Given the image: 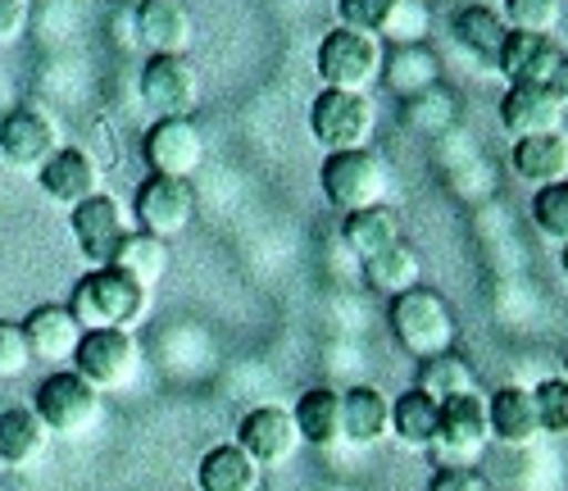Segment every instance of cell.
Masks as SVG:
<instances>
[{
  "instance_id": "5",
  "label": "cell",
  "mask_w": 568,
  "mask_h": 491,
  "mask_svg": "<svg viewBox=\"0 0 568 491\" xmlns=\"http://www.w3.org/2000/svg\"><path fill=\"white\" fill-rule=\"evenodd\" d=\"M318 187L327 196V206L342 210V214L383 206V196H387V164L377 160L373 151H337V156L323 160Z\"/></svg>"
},
{
  "instance_id": "18",
  "label": "cell",
  "mask_w": 568,
  "mask_h": 491,
  "mask_svg": "<svg viewBox=\"0 0 568 491\" xmlns=\"http://www.w3.org/2000/svg\"><path fill=\"white\" fill-rule=\"evenodd\" d=\"M487 423L491 437L505 447H532L541 437V414H537V397L528 387H500L487 397Z\"/></svg>"
},
{
  "instance_id": "16",
  "label": "cell",
  "mask_w": 568,
  "mask_h": 491,
  "mask_svg": "<svg viewBox=\"0 0 568 491\" xmlns=\"http://www.w3.org/2000/svg\"><path fill=\"white\" fill-rule=\"evenodd\" d=\"M23 337H28V351L41 364H73L78 347H82V323L73 319L69 305H37L23 319Z\"/></svg>"
},
{
  "instance_id": "19",
  "label": "cell",
  "mask_w": 568,
  "mask_h": 491,
  "mask_svg": "<svg viewBox=\"0 0 568 491\" xmlns=\"http://www.w3.org/2000/svg\"><path fill=\"white\" fill-rule=\"evenodd\" d=\"M559 41L555 37H537V32H509L505 51H500V73L509 78V87H546V78L559 64Z\"/></svg>"
},
{
  "instance_id": "3",
  "label": "cell",
  "mask_w": 568,
  "mask_h": 491,
  "mask_svg": "<svg viewBox=\"0 0 568 491\" xmlns=\"http://www.w3.org/2000/svg\"><path fill=\"white\" fill-rule=\"evenodd\" d=\"M32 410L45 423V432L82 437L87 428H97V419H101V391L91 387L82 373H73V369H55L51 378L37 382Z\"/></svg>"
},
{
  "instance_id": "24",
  "label": "cell",
  "mask_w": 568,
  "mask_h": 491,
  "mask_svg": "<svg viewBox=\"0 0 568 491\" xmlns=\"http://www.w3.org/2000/svg\"><path fill=\"white\" fill-rule=\"evenodd\" d=\"M450 32H455V41L464 46V51L473 60H483V64H500V51L509 41V23L491 6H464V10H455Z\"/></svg>"
},
{
  "instance_id": "8",
  "label": "cell",
  "mask_w": 568,
  "mask_h": 491,
  "mask_svg": "<svg viewBox=\"0 0 568 491\" xmlns=\"http://www.w3.org/2000/svg\"><path fill=\"white\" fill-rule=\"evenodd\" d=\"M141 351H136V337L123 328H97V332H82V347L73 355V373H82L97 391H119L136 378Z\"/></svg>"
},
{
  "instance_id": "28",
  "label": "cell",
  "mask_w": 568,
  "mask_h": 491,
  "mask_svg": "<svg viewBox=\"0 0 568 491\" xmlns=\"http://www.w3.org/2000/svg\"><path fill=\"white\" fill-rule=\"evenodd\" d=\"M437 419H442V405L428 397V391H400V397L392 401V432L405 441V447L414 451H433L437 441Z\"/></svg>"
},
{
  "instance_id": "6",
  "label": "cell",
  "mask_w": 568,
  "mask_h": 491,
  "mask_svg": "<svg viewBox=\"0 0 568 491\" xmlns=\"http://www.w3.org/2000/svg\"><path fill=\"white\" fill-rule=\"evenodd\" d=\"M487 397L468 391V397L442 401V419H437V441H433V455L442 469H473L487 451Z\"/></svg>"
},
{
  "instance_id": "4",
  "label": "cell",
  "mask_w": 568,
  "mask_h": 491,
  "mask_svg": "<svg viewBox=\"0 0 568 491\" xmlns=\"http://www.w3.org/2000/svg\"><path fill=\"white\" fill-rule=\"evenodd\" d=\"M310 128L318 146H327V156L337 151H368L373 141V101L364 91H342L323 87L310 106Z\"/></svg>"
},
{
  "instance_id": "42",
  "label": "cell",
  "mask_w": 568,
  "mask_h": 491,
  "mask_svg": "<svg viewBox=\"0 0 568 491\" xmlns=\"http://www.w3.org/2000/svg\"><path fill=\"white\" fill-rule=\"evenodd\" d=\"M564 378H568V355H564Z\"/></svg>"
},
{
  "instance_id": "32",
  "label": "cell",
  "mask_w": 568,
  "mask_h": 491,
  "mask_svg": "<svg viewBox=\"0 0 568 491\" xmlns=\"http://www.w3.org/2000/svg\"><path fill=\"white\" fill-rule=\"evenodd\" d=\"M405 0H337V28H355L364 37H392Z\"/></svg>"
},
{
  "instance_id": "22",
  "label": "cell",
  "mask_w": 568,
  "mask_h": 491,
  "mask_svg": "<svg viewBox=\"0 0 568 491\" xmlns=\"http://www.w3.org/2000/svg\"><path fill=\"white\" fill-rule=\"evenodd\" d=\"M292 419L301 428V441H310V447H318V451H333V447H342V441H346L342 391H333V387H310L305 397L296 401Z\"/></svg>"
},
{
  "instance_id": "17",
  "label": "cell",
  "mask_w": 568,
  "mask_h": 491,
  "mask_svg": "<svg viewBox=\"0 0 568 491\" xmlns=\"http://www.w3.org/2000/svg\"><path fill=\"white\" fill-rule=\"evenodd\" d=\"M500 123L514 141L541 137V132H564V106L546 87H509L500 101Z\"/></svg>"
},
{
  "instance_id": "13",
  "label": "cell",
  "mask_w": 568,
  "mask_h": 491,
  "mask_svg": "<svg viewBox=\"0 0 568 491\" xmlns=\"http://www.w3.org/2000/svg\"><path fill=\"white\" fill-rule=\"evenodd\" d=\"M73 241H78V251L91 269H110L114 255H119V246L128 241V219H123V206L114 201V196H91V201H82L73 210Z\"/></svg>"
},
{
  "instance_id": "27",
  "label": "cell",
  "mask_w": 568,
  "mask_h": 491,
  "mask_svg": "<svg viewBox=\"0 0 568 491\" xmlns=\"http://www.w3.org/2000/svg\"><path fill=\"white\" fill-rule=\"evenodd\" d=\"M342 237H346V246L359 260H373V255H383V251H392V246L405 241L400 237V214L392 206H368V210L346 214Z\"/></svg>"
},
{
  "instance_id": "36",
  "label": "cell",
  "mask_w": 568,
  "mask_h": 491,
  "mask_svg": "<svg viewBox=\"0 0 568 491\" xmlns=\"http://www.w3.org/2000/svg\"><path fill=\"white\" fill-rule=\"evenodd\" d=\"M32 364V351H28V337H23V323L14 319H0V382H14L23 378V369Z\"/></svg>"
},
{
  "instance_id": "33",
  "label": "cell",
  "mask_w": 568,
  "mask_h": 491,
  "mask_svg": "<svg viewBox=\"0 0 568 491\" xmlns=\"http://www.w3.org/2000/svg\"><path fill=\"white\" fill-rule=\"evenodd\" d=\"M532 223L550 237V241H568V178L564 182H550V187H537L532 196Z\"/></svg>"
},
{
  "instance_id": "1",
  "label": "cell",
  "mask_w": 568,
  "mask_h": 491,
  "mask_svg": "<svg viewBox=\"0 0 568 491\" xmlns=\"http://www.w3.org/2000/svg\"><path fill=\"white\" fill-rule=\"evenodd\" d=\"M73 319L82 323V332H97V328H123L132 332L151 310V291L132 282L119 269H87L73 282V297H69Z\"/></svg>"
},
{
  "instance_id": "35",
  "label": "cell",
  "mask_w": 568,
  "mask_h": 491,
  "mask_svg": "<svg viewBox=\"0 0 568 491\" xmlns=\"http://www.w3.org/2000/svg\"><path fill=\"white\" fill-rule=\"evenodd\" d=\"M532 397H537L541 432L568 437V378H546L541 387H532Z\"/></svg>"
},
{
  "instance_id": "31",
  "label": "cell",
  "mask_w": 568,
  "mask_h": 491,
  "mask_svg": "<svg viewBox=\"0 0 568 491\" xmlns=\"http://www.w3.org/2000/svg\"><path fill=\"white\" fill-rule=\"evenodd\" d=\"M418 391H428V397L442 405V401H455V397H468V391H478V378H473V364L455 351L446 355H433L418 364Z\"/></svg>"
},
{
  "instance_id": "26",
  "label": "cell",
  "mask_w": 568,
  "mask_h": 491,
  "mask_svg": "<svg viewBox=\"0 0 568 491\" xmlns=\"http://www.w3.org/2000/svg\"><path fill=\"white\" fill-rule=\"evenodd\" d=\"M260 464L236 447V441H223V447H210L201 455L196 482L201 491H260Z\"/></svg>"
},
{
  "instance_id": "37",
  "label": "cell",
  "mask_w": 568,
  "mask_h": 491,
  "mask_svg": "<svg viewBox=\"0 0 568 491\" xmlns=\"http://www.w3.org/2000/svg\"><path fill=\"white\" fill-rule=\"evenodd\" d=\"M428 491H487V478L478 469H437Z\"/></svg>"
},
{
  "instance_id": "14",
  "label": "cell",
  "mask_w": 568,
  "mask_h": 491,
  "mask_svg": "<svg viewBox=\"0 0 568 491\" xmlns=\"http://www.w3.org/2000/svg\"><path fill=\"white\" fill-rule=\"evenodd\" d=\"M132 214H136L141 232L169 241V237H178L186 223H192V214H196V191H192V182H182V178H155V173H151L146 182L136 187Z\"/></svg>"
},
{
  "instance_id": "29",
  "label": "cell",
  "mask_w": 568,
  "mask_h": 491,
  "mask_svg": "<svg viewBox=\"0 0 568 491\" xmlns=\"http://www.w3.org/2000/svg\"><path fill=\"white\" fill-rule=\"evenodd\" d=\"M418 273H423V260H418L414 246H405V241L392 246V251H383V255L364 260V282L377 291V297H392V301L418 287Z\"/></svg>"
},
{
  "instance_id": "20",
  "label": "cell",
  "mask_w": 568,
  "mask_h": 491,
  "mask_svg": "<svg viewBox=\"0 0 568 491\" xmlns=\"http://www.w3.org/2000/svg\"><path fill=\"white\" fill-rule=\"evenodd\" d=\"M136 37L155 56H182L192 46V14L178 0H141L136 6Z\"/></svg>"
},
{
  "instance_id": "21",
  "label": "cell",
  "mask_w": 568,
  "mask_h": 491,
  "mask_svg": "<svg viewBox=\"0 0 568 491\" xmlns=\"http://www.w3.org/2000/svg\"><path fill=\"white\" fill-rule=\"evenodd\" d=\"M509 169L524 182H532V187L564 182L568 178V132H541V137L514 141Z\"/></svg>"
},
{
  "instance_id": "9",
  "label": "cell",
  "mask_w": 568,
  "mask_h": 491,
  "mask_svg": "<svg viewBox=\"0 0 568 491\" xmlns=\"http://www.w3.org/2000/svg\"><path fill=\"white\" fill-rule=\"evenodd\" d=\"M60 151V123L41 106H10L0 119V156L23 173H41V164Z\"/></svg>"
},
{
  "instance_id": "34",
  "label": "cell",
  "mask_w": 568,
  "mask_h": 491,
  "mask_svg": "<svg viewBox=\"0 0 568 491\" xmlns=\"http://www.w3.org/2000/svg\"><path fill=\"white\" fill-rule=\"evenodd\" d=\"M505 23H509V32L550 37L559 23V0H505Z\"/></svg>"
},
{
  "instance_id": "2",
  "label": "cell",
  "mask_w": 568,
  "mask_h": 491,
  "mask_svg": "<svg viewBox=\"0 0 568 491\" xmlns=\"http://www.w3.org/2000/svg\"><path fill=\"white\" fill-rule=\"evenodd\" d=\"M392 332L418 364L455 351V314H450L446 297L433 287H414L392 301Z\"/></svg>"
},
{
  "instance_id": "41",
  "label": "cell",
  "mask_w": 568,
  "mask_h": 491,
  "mask_svg": "<svg viewBox=\"0 0 568 491\" xmlns=\"http://www.w3.org/2000/svg\"><path fill=\"white\" fill-rule=\"evenodd\" d=\"M6 110H10V106H6V96H0V119H6Z\"/></svg>"
},
{
  "instance_id": "15",
  "label": "cell",
  "mask_w": 568,
  "mask_h": 491,
  "mask_svg": "<svg viewBox=\"0 0 568 491\" xmlns=\"http://www.w3.org/2000/svg\"><path fill=\"white\" fill-rule=\"evenodd\" d=\"M37 182L55 206L78 210L82 201H91V196H101V164L87 151H78V146H60V151L41 164Z\"/></svg>"
},
{
  "instance_id": "39",
  "label": "cell",
  "mask_w": 568,
  "mask_h": 491,
  "mask_svg": "<svg viewBox=\"0 0 568 491\" xmlns=\"http://www.w3.org/2000/svg\"><path fill=\"white\" fill-rule=\"evenodd\" d=\"M546 91L555 96V101H559V106H568V51L559 56V64H555V73L546 78Z\"/></svg>"
},
{
  "instance_id": "25",
  "label": "cell",
  "mask_w": 568,
  "mask_h": 491,
  "mask_svg": "<svg viewBox=\"0 0 568 491\" xmlns=\"http://www.w3.org/2000/svg\"><path fill=\"white\" fill-rule=\"evenodd\" d=\"M45 441H51V432L32 405L0 410V469H28L32 460H41Z\"/></svg>"
},
{
  "instance_id": "30",
  "label": "cell",
  "mask_w": 568,
  "mask_h": 491,
  "mask_svg": "<svg viewBox=\"0 0 568 491\" xmlns=\"http://www.w3.org/2000/svg\"><path fill=\"white\" fill-rule=\"evenodd\" d=\"M110 269L128 273L132 282H141V287L151 291V287L169 273V241H160V237H151V232H128V241L119 246V255H114Z\"/></svg>"
},
{
  "instance_id": "10",
  "label": "cell",
  "mask_w": 568,
  "mask_h": 491,
  "mask_svg": "<svg viewBox=\"0 0 568 491\" xmlns=\"http://www.w3.org/2000/svg\"><path fill=\"white\" fill-rule=\"evenodd\" d=\"M141 101L160 119H186L201 101V78L186 56H151L141 69Z\"/></svg>"
},
{
  "instance_id": "11",
  "label": "cell",
  "mask_w": 568,
  "mask_h": 491,
  "mask_svg": "<svg viewBox=\"0 0 568 491\" xmlns=\"http://www.w3.org/2000/svg\"><path fill=\"white\" fill-rule=\"evenodd\" d=\"M141 156H146L155 178H182L192 182V173L205 160V137L192 119H155L141 137Z\"/></svg>"
},
{
  "instance_id": "40",
  "label": "cell",
  "mask_w": 568,
  "mask_h": 491,
  "mask_svg": "<svg viewBox=\"0 0 568 491\" xmlns=\"http://www.w3.org/2000/svg\"><path fill=\"white\" fill-rule=\"evenodd\" d=\"M559 264H564V278H568V241H564V251H559Z\"/></svg>"
},
{
  "instance_id": "23",
  "label": "cell",
  "mask_w": 568,
  "mask_h": 491,
  "mask_svg": "<svg viewBox=\"0 0 568 491\" xmlns=\"http://www.w3.org/2000/svg\"><path fill=\"white\" fill-rule=\"evenodd\" d=\"M342 428L351 447H377L392 432V401L377 387L342 391Z\"/></svg>"
},
{
  "instance_id": "38",
  "label": "cell",
  "mask_w": 568,
  "mask_h": 491,
  "mask_svg": "<svg viewBox=\"0 0 568 491\" xmlns=\"http://www.w3.org/2000/svg\"><path fill=\"white\" fill-rule=\"evenodd\" d=\"M28 23V0H0V41L19 37Z\"/></svg>"
},
{
  "instance_id": "7",
  "label": "cell",
  "mask_w": 568,
  "mask_h": 491,
  "mask_svg": "<svg viewBox=\"0 0 568 491\" xmlns=\"http://www.w3.org/2000/svg\"><path fill=\"white\" fill-rule=\"evenodd\" d=\"M383 73V41L355 28H333L318 41V78L342 91H364Z\"/></svg>"
},
{
  "instance_id": "12",
  "label": "cell",
  "mask_w": 568,
  "mask_h": 491,
  "mask_svg": "<svg viewBox=\"0 0 568 491\" xmlns=\"http://www.w3.org/2000/svg\"><path fill=\"white\" fill-rule=\"evenodd\" d=\"M236 447H242L260 469H282L301 451V428H296L292 410L255 405V410H246L242 423H236Z\"/></svg>"
}]
</instances>
